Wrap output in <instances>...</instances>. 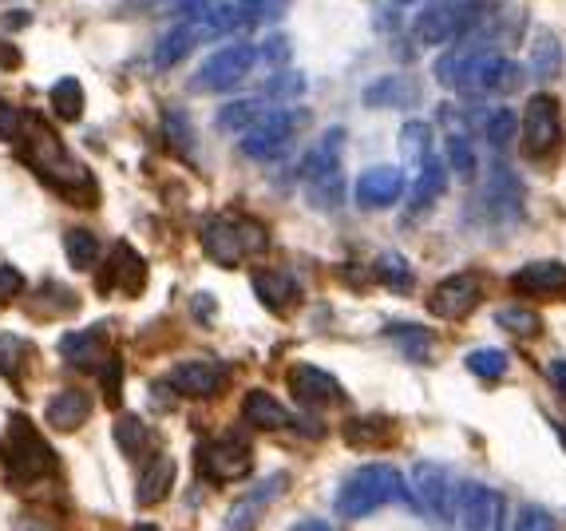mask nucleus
<instances>
[{
    "label": "nucleus",
    "instance_id": "1",
    "mask_svg": "<svg viewBox=\"0 0 566 531\" xmlns=\"http://www.w3.org/2000/svg\"><path fill=\"white\" fill-rule=\"evenodd\" d=\"M12 143L21 151V163L41 178L44 187H51L63 198H72L80 207L100 203V183H95V175L83 168L72 147L60 139V131L44 124L41 115H24L21 136L12 139Z\"/></svg>",
    "mask_w": 566,
    "mask_h": 531
},
{
    "label": "nucleus",
    "instance_id": "2",
    "mask_svg": "<svg viewBox=\"0 0 566 531\" xmlns=\"http://www.w3.org/2000/svg\"><path fill=\"white\" fill-rule=\"evenodd\" d=\"M0 472L12 492H28L60 472L56 448L24 413H9V425L0 432Z\"/></svg>",
    "mask_w": 566,
    "mask_h": 531
},
{
    "label": "nucleus",
    "instance_id": "3",
    "mask_svg": "<svg viewBox=\"0 0 566 531\" xmlns=\"http://www.w3.org/2000/svg\"><path fill=\"white\" fill-rule=\"evenodd\" d=\"M384 504L416 508L420 500L412 496V488L404 484V476L392 469V464H365V469L349 472V476L340 480L333 508H337L340 520H365V516H372V511L384 508Z\"/></svg>",
    "mask_w": 566,
    "mask_h": 531
},
{
    "label": "nucleus",
    "instance_id": "4",
    "mask_svg": "<svg viewBox=\"0 0 566 531\" xmlns=\"http://www.w3.org/2000/svg\"><path fill=\"white\" fill-rule=\"evenodd\" d=\"M492 16V0H428L416 16L420 44H460Z\"/></svg>",
    "mask_w": 566,
    "mask_h": 531
},
{
    "label": "nucleus",
    "instance_id": "5",
    "mask_svg": "<svg viewBox=\"0 0 566 531\" xmlns=\"http://www.w3.org/2000/svg\"><path fill=\"white\" fill-rule=\"evenodd\" d=\"M269 234L257 219H230V215H218L203 227V251L215 266H242L250 254L266 251Z\"/></svg>",
    "mask_w": 566,
    "mask_h": 531
},
{
    "label": "nucleus",
    "instance_id": "6",
    "mask_svg": "<svg viewBox=\"0 0 566 531\" xmlns=\"http://www.w3.org/2000/svg\"><path fill=\"white\" fill-rule=\"evenodd\" d=\"M460 53V72H455V92L463 95H511L523 88V68L507 56L495 53Z\"/></svg>",
    "mask_w": 566,
    "mask_h": 531
},
{
    "label": "nucleus",
    "instance_id": "7",
    "mask_svg": "<svg viewBox=\"0 0 566 531\" xmlns=\"http://www.w3.org/2000/svg\"><path fill=\"white\" fill-rule=\"evenodd\" d=\"M305 124H309L305 112H289V107L266 112L254 127H250L246 136H242L238 151H242V159H254V163H274V159L286 155L293 136H298Z\"/></svg>",
    "mask_w": 566,
    "mask_h": 531
},
{
    "label": "nucleus",
    "instance_id": "8",
    "mask_svg": "<svg viewBox=\"0 0 566 531\" xmlns=\"http://www.w3.org/2000/svg\"><path fill=\"white\" fill-rule=\"evenodd\" d=\"M519 136H523L527 155L535 159H551L563 151V139H566V127H563V107H558L555 95H531V104H527L523 119H519Z\"/></svg>",
    "mask_w": 566,
    "mask_h": 531
},
{
    "label": "nucleus",
    "instance_id": "9",
    "mask_svg": "<svg viewBox=\"0 0 566 531\" xmlns=\"http://www.w3.org/2000/svg\"><path fill=\"white\" fill-rule=\"evenodd\" d=\"M198 472L210 484H230V480H246L254 472V448L242 437H218L198 445Z\"/></svg>",
    "mask_w": 566,
    "mask_h": 531
},
{
    "label": "nucleus",
    "instance_id": "10",
    "mask_svg": "<svg viewBox=\"0 0 566 531\" xmlns=\"http://www.w3.org/2000/svg\"><path fill=\"white\" fill-rule=\"evenodd\" d=\"M147 258L127 242H115L112 254H103L100 266H95V281H100L103 293H127V298H139L147 290Z\"/></svg>",
    "mask_w": 566,
    "mask_h": 531
},
{
    "label": "nucleus",
    "instance_id": "11",
    "mask_svg": "<svg viewBox=\"0 0 566 531\" xmlns=\"http://www.w3.org/2000/svg\"><path fill=\"white\" fill-rule=\"evenodd\" d=\"M254 60H257V48H250V44H230V48L215 53L206 64H198L190 88H195V92H230V88H238L246 80Z\"/></svg>",
    "mask_w": 566,
    "mask_h": 531
},
{
    "label": "nucleus",
    "instance_id": "12",
    "mask_svg": "<svg viewBox=\"0 0 566 531\" xmlns=\"http://www.w3.org/2000/svg\"><path fill=\"white\" fill-rule=\"evenodd\" d=\"M286 381H289V393L298 396V405L313 408V413H321V408L349 405V393L340 389L337 377L325 373V369H317V365H305V361L289 365Z\"/></svg>",
    "mask_w": 566,
    "mask_h": 531
},
{
    "label": "nucleus",
    "instance_id": "13",
    "mask_svg": "<svg viewBox=\"0 0 566 531\" xmlns=\"http://www.w3.org/2000/svg\"><path fill=\"white\" fill-rule=\"evenodd\" d=\"M412 484H416V500L424 508L440 516V520H455V496H460V484L452 480V472L443 464H432V460H420L412 469Z\"/></svg>",
    "mask_w": 566,
    "mask_h": 531
},
{
    "label": "nucleus",
    "instance_id": "14",
    "mask_svg": "<svg viewBox=\"0 0 566 531\" xmlns=\"http://www.w3.org/2000/svg\"><path fill=\"white\" fill-rule=\"evenodd\" d=\"M484 290H480V278L475 274H452L443 278L432 293H428V313L443 318V322H463L467 313L480 305Z\"/></svg>",
    "mask_w": 566,
    "mask_h": 531
},
{
    "label": "nucleus",
    "instance_id": "15",
    "mask_svg": "<svg viewBox=\"0 0 566 531\" xmlns=\"http://www.w3.org/2000/svg\"><path fill=\"white\" fill-rule=\"evenodd\" d=\"M286 488H289V472H274V476H266L262 484H254V488L227 511L222 531H254L257 523H262V516H266V508L278 500Z\"/></svg>",
    "mask_w": 566,
    "mask_h": 531
},
{
    "label": "nucleus",
    "instance_id": "16",
    "mask_svg": "<svg viewBox=\"0 0 566 531\" xmlns=\"http://www.w3.org/2000/svg\"><path fill=\"white\" fill-rule=\"evenodd\" d=\"M511 290L535 302H563L566 298V262H527L511 274Z\"/></svg>",
    "mask_w": 566,
    "mask_h": 531
},
{
    "label": "nucleus",
    "instance_id": "17",
    "mask_svg": "<svg viewBox=\"0 0 566 531\" xmlns=\"http://www.w3.org/2000/svg\"><path fill=\"white\" fill-rule=\"evenodd\" d=\"M166 385L178 396H190V401H210L227 389V369L215 361H178L166 373Z\"/></svg>",
    "mask_w": 566,
    "mask_h": 531
},
{
    "label": "nucleus",
    "instance_id": "18",
    "mask_svg": "<svg viewBox=\"0 0 566 531\" xmlns=\"http://www.w3.org/2000/svg\"><path fill=\"white\" fill-rule=\"evenodd\" d=\"M401 195H404V175L392 163L369 168L357 178V187H353V198H357L360 210H389Z\"/></svg>",
    "mask_w": 566,
    "mask_h": 531
},
{
    "label": "nucleus",
    "instance_id": "19",
    "mask_svg": "<svg viewBox=\"0 0 566 531\" xmlns=\"http://www.w3.org/2000/svg\"><path fill=\"white\" fill-rule=\"evenodd\" d=\"M499 496H495L487 484H460V496H455V520L463 531H492L495 516H499Z\"/></svg>",
    "mask_w": 566,
    "mask_h": 531
},
{
    "label": "nucleus",
    "instance_id": "20",
    "mask_svg": "<svg viewBox=\"0 0 566 531\" xmlns=\"http://www.w3.org/2000/svg\"><path fill=\"white\" fill-rule=\"evenodd\" d=\"M484 210L492 215L495 222H511L523 215V183L511 175L507 168H495L492 178H487V187H484Z\"/></svg>",
    "mask_w": 566,
    "mask_h": 531
},
{
    "label": "nucleus",
    "instance_id": "21",
    "mask_svg": "<svg viewBox=\"0 0 566 531\" xmlns=\"http://www.w3.org/2000/svg\"><path fill=\"white\" fill-rule=\"evenodd\" d=\"M250 286H254V298L266 305L269 313H289V310H298L301 302V286L289 270H254Z\"/></svg>",
    "mask_w": 566,
    "mask_h": 531
},
{
    "label": "nucleus",
    "instance_id": "22",
    "mask_svg": "<svg viewBox=\"0 0 566 531\" xmlns=\"http://www.w3.org/2000/svg\"><path fill=\"white\" fill-rule=\"evenodd\" d=\"M60 357L76 373H100L103 361H107V342H103L100 330H76V334L60 337Z\"/></svg>",
    "mask_w": 566,
    "mask_h": 531
},
{
    "label": "nucleus",
    "instance_id": "23",
    "mask_svg": "<svg viewBox=\"0 0 566 531\" xmlns=\"http://www.w3.org/2000/svg\"><path fill=\"white\" fill-rule=\"evenodd\" d=\"M242 413H246V420L257 432H281V428L298 425V417L281 405L278 396H269L266 389H250V393L242 396Z\"/></svg>",
    "mask_w": 566,
    "mask_h": 531
},
{
    "label": "nucleus",
    "instance_id": "24",
    "mask_svg": "<svg viewBox=\"0 0 566 531\" xmlns=\"http://www.w3.org/2000/svg\"><path fill=\"white\" fill-rule=\"evenodd\" d=\"M92 417V396L83 393V389H63L48 401L44 408V420H48L56 432H76V428L88 425Z\"/></svg>",
    "mask_w": 566,
    "mask_h": 531
},
{
    "label": "nucleus",
    "instance_id": "25",
    "mask_svg": "<svg viewBox=\"0 0 566 531\" xmlns=\"http://www.w3.org/2000/svg\"><path fill=\"white\" fill-rule=\"evenodd\" d=\"M175 488V460L171 457H151L139 472V484H135V504L139 508H154L163 504Z\"/></svg>",
    "mask_w": 566,
    "mask_h": 531
},
{
    "label": "nucleus",
    "instance_id": "26",
    "mask_svg": "<svg viewBox=\"0 0 566 531\" xmlns=\"http://www.w3.org/2000/svg\"><path fill=\"white\" fill-rule=\"evenodd\" d=\"M198 41H203V28L198 24H175V28H166L159 41H154V53H151V60H154V68H175V64H183L186 56L195 53L198 48Z\"/></svg>",
    "mask_w": 566,
    "mask_h": 531
},
{
    "label": "nucleus",
    "instance_id": "27",
    "mask_svg": "<svg viewBox=\"0 0 566 531\" xmlns=\"http://www.w3.org/2000/svg\"><path fill=\"white\" fill-rule=\"evenodd\" d=\"M443 187H448V163L443 159H436L432 151L420 159V175H416V183H412V207H408V219L412 215H420V210H428L436 203V198L443 195Z\"/></svg>",
    "mask_w": 566,
    "mask_h": 531
},
{
    "label": "nucleus",
    "instance_id": "28",
    "mask_svg": "<svg viewBox=\"0 0 566 531\" xmlns=\"http://www.w3.org/2000/svg\"><path fill=\"white\" fill-rule=\"evenodd\" d=\"M420 100V88L412 76H381L365 88V107H412Z\"/></svg>",
    "mask_w": 566,
    "mask_h": 531
},
{
    "label": "nucleus",
    "instance_id": "29",
    "mask_svg": "<svg viewBox=\"0 0 566 531\" xmlns=\"http://www.w3.org/2000/svg\"><path fill=\"white\" fill-rule=\"evenodd\" d=\"M340 151H345V127H330V131L313 143V151L305 155L301 175L317 178V175H333V171H340Z\"/></svg>",
    "mask_w": 566,
    "mask_h": 531
},
{
    "label": "nucleus",
    "instance_id": "30",
    "mask_svg": "<svg viewBox=\"0 0 566 531\" xmlns=\"http://www.w3.org/2000/svg\"><path fill=\"white\" fill-rule=\"evenodd\" d=\"M340 437H345V445L349 448H377V445H384V440L396 437V425L384 420V417H377V413H365V417L345 420Z\"/></svg>",
    "mask_w": 566,
    "mask_h": 531
},
{
    "label": "nucleus",
    "instance_id": "31",
    "mask_svg": "<svg viewBox=\"0 0 566 531\" xmlns=\"http://www.w3.org/2000/svg\"><path fill=\"white\" fill-rule=\"evenodd\" d=\"M115 445H119V452L127 460H139L154 448V432L147 428V420L139 413H124V417L115 420Z\"/></svg>",
    "mask_w": 566,
    "mask_h": 531
},
{
    "label": "nucleus",
    "instance_id": "32",
    "mask_svg": "<svg viewBox=\"0 0 566 531\" xmlns=\"http://www.w3.org/2000/svg\"><path fill=\"white\" fill-rule=\"evenodd\" d=\"M48 104H51V115H56L60 124H80V119H83V107H88V95H83L80 80L63 76V80H56V84H51Z\"/></svg>",
    "mask_w": 566,
    "mask_h": 531
},
{
    "label": "nucleus",
    "instance_id": "33",
    "mask_svg": "<svg viewBox=\"0 0 566 531\" xmlns=\"http://www.w3.org/2000/svg\"><path fill=\"white\" fill-rule=\"evenodd\" d=\"M531 72H535V80H543V84H551L558 72H563V44H558L555 32H539L535 41H531Z\"/></svg>",
    "mask_w": 566,
    "mask_h": 531
},
{
    "label": "nucleus",
    "instance_id": "34",
    "mask_svg": "<svg viewBox=\"0 0 566 531\" xmlns=\"http://www.w3.org/2000/svg\"><path fill=\"white\" fill-rule=\"evenodd\" d=\"M384 334L392 337V342L401 345V354L412 357V361H432V349H436V334L432 330H424V325H389Z\"/></svg>",
    "mask_w": 566,
    "mask_h": 531
},
{
    "label": "nucleus",
    "instance_id": "35",
    "mask_svg": "<svg viewBox=\"0 0 566 531\" xmlns=\"http://www.w3.org/2000/svg\"><path fill=\"white\" fill-rule=\"evenodd\" d=\"M262 115H266V104H262V100H234V104H227L215 115V124H218V131H230V136L242 131V136H246Z\"/></svg>",
    "mask_w": 566,
    "mask_h": 531
},
{
    "label": "nucleus",
    "instance_id": "36",
    "mask_svg": "<svg viewBox=\"0 0 566 531\" xmlns=\"http://www.w3.org/2000/svg\"><path fill=\"white\" fill-rule=\"evenodd\" d=\"M377 278H381V286H389L392 293H412V281H416V274H412V262L404 258V254L396 251H381L377 254Z\"/></svg>",
    "mask_w": 566,
    "mask_h": 531
},
{
    "label": "nucleus",
    "instance_id": "37",
    "mask_svg": "<svg viewBox=\"0 0 566 531\" xmlns=\"http://www.w3.org/2000/svg\"><path fill=\"white\" fill-rule=\"evenodd\" d=\"M63 254H68V262H72L76 270H95L100 266V239H95L92 230L83 227H72L68 234H63Z\"/></svg>",
    "mask_w": 566,
    "mask_h": 531
},
{
    "label": "nucleus",
    "instance_id": "38",
    "mask_svg": "<svg viewBox=\"0 0 566 531\" xmlns=\"http://www.w3.org/2000/svg\"><path fill=\"white\" fill-rule=\"evenodd\" d=\"M32 349L24 337L16 334H0V377L4 381H12V385H21V377H24V365H28Z\"/></svg>",
    "mask_w": 566,
    "mask_h": 531
},
{
    "label": "nucleus",
    "instance_id": "39",
    "mask_svg": "<svg viewBox=\"0 0 566 531\" xmlns=\"http://www.w3.org/2000/svg\"><path fill=\"white\" fill-rule=\"evenodd\" d=\"M484 136L495 151H507V147L515 143V136H519V115H515L511 107H495L484 119Z\"/></svg>",
    "mask_w": 566,
    "mask_h": 531
},
{
    "label": "nucleus",
    "instance_id": "40",
    "mask_svg": "<svg viewBox=\"0 0 566 531\" xmlns=\"http://www.w3.org/2000/svg\"><path fill=\"white\" fill-rule=\"evenodd\" d=\"M495 325H499V330H507L511 337H535L539 330H543L539 313L527 310V305H504V310L495 313Z\"/></svg>",
    "mask_w": 566,
    "mask_h": 531
},
{
    "label": "nucleus",
    "instance_id": "41",
    "mask_svg": "<svg viewBox=\"0 0 566 531\" xmlns=\"http://www.w3.org/2000/svg\"><path fill=\"white\" fill-rule=\"evenodd\" d=\"M309 203L317 210H337L345 203V178H340V171L309 178Z\"/></svg>",
    "mask_w": 566,
    "mask_h": 531
},
{
    "label": "nucleus",
    "instance_id": "42",
    "mask_svg": "<svg viewBox=\"0 0 566 531\" xmlns=\"http://www.w3.org/2000/svg\"><path fill=\"white\" fill-rule=\"evenodd\" d=\"M463 365H467L480 381H499V377L507 373V354L504 349H472V354L463 357Z\"/></svg>",
    "mask_w": 566,
    "mask_h": 531
},
{
    "label": "nucleus",
    "instance_id": "43",
    "mask_svg": "<svg viewBox=\"0 0 566 531\" xmlns=\"http://www.w3.org/2000/svg\"><path fill=\"white\" fill-rule=\"evenodd\" d=\"M305 92V76L293 72V68H278V76L266 84V100H278V104H286V100H298V95Z\"/></svg>",
    "mask_w": 566,
    "mask_h": 531
},
{
    "label": "nucleus",
    "instance_id": "44",
    "mask_svg": "<svg viewBox=\"0 0 566 531\" xmlns=\"http://www.w3.org/2000/svg\"><path fill=\"white\" fill-rule=\"evenodd\" d=\"M428 143H432V127L424 124V119L404 124V131H401V155L404 159H424L428 155Z\"/></svg>",
    "mask_w": 566,
    "mask_h": 531
},
{
    "label": "nucleus",
    "instance_id": "45",
    "mask_svg": "<svg viewBox=\"0 0 566 531\" xmlns=\"http://www.w3.org/2000/svg\"><path fill=\"white\" fill-rule=\"evenodd\" d=\"M448 163H452V171L460 178H475V151H472V143L460 136V131L448 136Z\"/></svg>",
    "mask_w": 566,
    "mask_h": 531
},
{
    "label": "nucleus",
    "instance_id": "46",
    "mask_svg": "<svg viewBox=\"0 0 566 531\" xmlns=\"http://www.w3.org/2000/svg\"><path fill=\"white\" fill-rule=\"evenodd\" d=\"M166 139L183 151V155H190L195 151V131H190V124H186L183 112H166Z\"/></svg>",
    "mask_w": 566,
    "mask_h": 531
},
{
    "label": "nucleus",
    "instance_id": "47",
    "mask_svg": "<svg viewBox=\"0 0 566 531\" xmlns=\"http://www.w3.org/2000/svg\"><path fill=\"white\" fill-rule=\"evenodd\" d=\"M24 286H28V281H24V274L16 270V266H9V262H0V310H4V305H12L16 298H21Z\"/></svg>",
    "mask_w": 566,
    "mask_h": 531
},
{
    "label": "nucleus",
    "instance_id": "48",
    "mask_svg": "<svg viewBox=\"0 0 566 531\" xmlns=\"http://www.w3.org/2000/svg\"><path fill=\"white\" fill-rule=\"evenodd\" d=\"M119 377H124V361H119V357H107L100 369L103 401H107V405H119Z\"/></svg>",
    "mask_w": 566,
    "mask_h": 531
},
{
    "label": "nucleus",
    "instance_id": "49",
    "mask_svg": "<svg viewBox=\"0 0 566 531\" xmlns=\"http://www.w3.org/2000/svg\"><path fill=\"white\" fill-rule=\"evenodd\" d=\"M21 124H24V112H16L9 100H0V139L12 143V139L21 136Z\"/></svg>",
    "mask_w": 566,
    "mask_h": 531
},
{
    "label": "nucleus",
    "instance_id": "50",
    "mask_svg": "<svg viewBox=\"0 0 566 531\" xmlns=\"http://www.w3.org/2000/svg\"><path fill=\"white\" fill-rule=\"evenodd\" d=\"M511 531H555V520H551L543 508H523Z\"/></svg>",
    "mask_w": 566,
    "mask_h": 531
},
{
    "label": "nucleus",
    "instance_id": "51",
    "mask_svg": "<svg viewBox=\"0 0 566 531\" xmlns=\"http://www.w3.org/2000/svg\"><path fill=\"white\" fill-rule=\"evenodd\" d=\"M257 56L266 64H274V68H289V41L286 36H269V41L257 48Z\"/></svg>",
    "mask_w": 566,
    "mask_h": 531
},
{
    "label": "nucleus",
    "instance_id": "52",
    "mask_svg": "<svg viewBox=\"0 0 566 531\" xmlns=\"http://www.w3.org/2000/svg\"><path fill=\"white\" fill-rule=\"evenodd\" d=\"M432 72H436V80H440L443 88H455V72H460V53H455V48H452V53H443L440 60H436Z\"/></svg>",
    "mask_w": 566,
    "mask_h": 531
},
{
    "label": "nucleus",
    "instance_id": "53",
    "mask_svg": "<svg viewBox=\"0 0 566 531\" xmlns=\"http://www.w3.org/2000/svg\"><path fill=\"white\" fill-rule=\"evenodd\" d=\"M190 313L198 318V325H210L215 322V298H210V293H195V298H190Z\"/></svg>",
    "mask_w": 566,
    "mask_h": 531
},
{
    "label": "nucleus",
    "instance_id": "54",
    "mask_svg": "<svg viewBox=\"0 0 566 531\" xmlns=\"http://www.w3.org/2000/svg\"><path fill=\"white\" fill-rule=\"evenodd\" d=\"M16 531H60L51 520H44V516H36V511H24L21 520H16Z\"/></svg>",
    "mask_w": 566,
    "mask_h": 531
},
{
    "label": "nucleus",
    "instance_id": "55",
    "mask_svg": "<svg viewBox=\"0 0 566 531\" xmlns=\"http://www.w3.org/2000/svg\"><path fill=\"white\" fill-rule=\"evenodd\" d=\"M546 373H551V381H555V389L566 396V361H551L546 365Z\"/></svg>",
    "mask_w": 566,
    "mask_h": 531
},
{
    "label": "nucleus",
    "instance_id": "56",
    "mask_svg": "<svg viewBox=\"0 0 566 531\" xmlns=\"http://www.w3.org/2000/svg\"><path fill=\"white\" fill-rule=\"evenodd\" d=\"M289 531H333V523L317 520V516H309V520H298Z\"/></svg>",
    "mask_w": 566,
    "mask_h": 531
},
{
    "label": "nucleus",
    "instance_id": "57",
    "mask_svg": "<svg viewBox=\"0 0 566 531\" xmlns=\"http://www.w3.org/2000/svg\"><path fill=\"white\" fill-rule=\"evenodd\" d=\"M154 0H124V9L127 12H139V9H151Z\"/></svg>",
    "mask_w": 566,
    "mask_h": 531
},
{
    "label": "nucleus",
    "instance_id": "58",
    "mask_svg": "<svg viewBox=\"0 0 566 531\" xmlns=\"http://www.w3.org/2000/svg\"><path fill=\"white\" fill-rule=\"evenodd\" d=\"M492 531H511V528H507V508H504V504H499V516H495V528Z\"/></svg>",
    "mask_w": 566,
    "mask_h": 531
},
{
    "label": "nucleus",
    "instance_id": "59",
    "mask_svg": "<svg viewBox=\"0 0 566 531\" xmlns=\"http://www.w3.org/2000/svg\"><path fill=\"white\" fill-rule=\"evenodd\" d=\"M131 531H163V528H159V523H135Z\"/></svg>",
    "mask_w": 566,
    "mask_h": 531
},
{
    "label": "nucleus",
    "instance_id": "60",
    "mask_svg": "<svg viewBox=\"0 0 566 531\" xmlns=\"http://www.w3.org/2000/svg\"><path fill=\"white\" fill-rule=\"evenodd\" d=\"M396 4H420V0H396Z\"/></svg>",
    "mask_w": 566,
    "mask_h": 531
}]
</instances>
